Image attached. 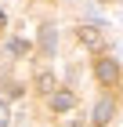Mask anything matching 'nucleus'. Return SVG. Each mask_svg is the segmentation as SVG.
<instances>
[{
	"label": "nucleus",
	"instance_id": "nucleus-1",
	"mask_svg": "<svg viewBox=\"0 0 123 127\" xmlns=\"http://www.w3.org/2000/svg\"><path fill=\"white\" fill-rule=\"evenodd\" d=\"M112 113H116V102H112V98H98L94 109H91V124H94V127H105L109 120H112Z\"/></svg>",
	"mask_w": 123,
	"mask_h": 127
},
{
	"label": "nucleus",
	"instance_id": "nucleus-2",
	"mask_svg": "<svg viewBox=\"0 0 123 127\" xmlns=\"http://www.w3.org/2000/svg\"><path fill=\"white\" fill-rule=\"evenodd\" d=\"M94 76L101 80V84H116V80H120V65H116L112 58H98V65H94Z\"/></svg>",
	"mask_w": 123,
	"mask_h": 127
},
{
	"label": "nucleus",
	"instance_id": "nucleus-3",
	"mask_svg": "<svg viewBox=\"0 0 123 127\" xmlns=\"http://www.w3.org/2000/svg\"><path fill=\"white\" fill-rule=\"evenodd\" d=\"M76 105V98H73V91H51V109H54V113H69V109Z\"/></svg>",
	"mask_w": 123,
	"mask_h": 127
},
{
	"label": "nucleus",
	"instance_id": "nucleus-4",
	"mask_svg": "<svg viewBox=\"0 0 123 127\" xmlns=\"http://www.w3.org/2000/svg\"><path fill=\"white\" fill-rule=\"evenodd\" d=\"M40 47L47 51V55H54V51H58V29L51 26V22L40 26Z\"/></svg>",
	"mask_w": 123,
	"mask_h": 127
},
{
	"label": "nucleus",
	"instance_id": "nucleus-5",
	"mask_svg": "<svg viewBox=\"0 0 123 127\" xmlns=\"http://www.w3.org/2000/svg\"><path fill=\"white\" fill-rule=\"evenodd\" d=\"M76 40H80L83 47H101V29H94V26H80V29H76Z\"/></svg>",
	"mask_w": 123,
	"mask_h": 127
},
{
	"label": "nucleus",
	"instance_id": "nucleus-6",
	"mask_svg": "<svg viewBox=\"0 0 123 127\" xmlns=\"http://www.w3.org/2000/svg\"><path fill=\"white\" fill-rule=\"evenodd\" d=\"M36 87L44 91V95H51V91H54V73H47V69H44V73L36 76Z\"/></svg>",
	"mask_w": 123,
	"mask_h": 127
},
{
	"label": "nucleus",
	"instance_id": "nucleus-7",
	"mask_svg": "<svg viewBox=\"0 0 123 127\" xmlns=\"http://www.w3.org/2000/svg\"><path fill=\"white\" fill-rule=\"evenodd\" d=\"M7 51H11V55H15V58H22V55H25V51H29V44H25V40H22V36H15V40H11V44H7Z\"/></svg>",
	"mask_w": 123,
	"mask_h": 127
},
{
	"label": "nucleus",
	"instance_id": "nucleus-8",
	"mask_svg": "<svg viewBox=\"0 0 123 127\" xmlns=\"http://www.w3.org/2000/svg\"><path fill=\"white\" fill-rule=\"evenodd\" d=\"M11 124V109H7V102L0 98V127H7Z\"/></svg>",
	"mask_w": 123,
	"mask_h": 127
},
{
	"label": "nucleus",
	"instance_id": "nucleus-9",
	"mask_svg": "<svg viewBox=\"0 0 123 127\" xmlns=\"http://www.w3.org/2000/svg\"><path fill=\"white\" fill-rule=\"evenodd\" d=\"M4 22H7V15H4V11H0V26H4Z\"/></svg>",
	"mask_w": 123,
	"mask_h": 127
},
{
	"label": "nucleus",
	"instance_id": "nucleus-10",
	"mask_svg": "<svg viewBox=\"0 0 123 127\" xmlns=\"http://www.w3.org/2000/svg\"><path fill=\"white\" fill-rule=\"evenodd\" d=\"M73 127H80V124H73Z\"/></svg>",
	"mask_w": 123,
	"mask_h": 127
}]
</instances>
